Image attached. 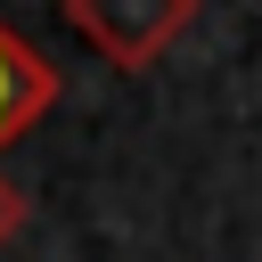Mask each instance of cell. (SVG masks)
Wrapping results in <instances>:
<instances>
[{
    "label": "cell",
    "mask_w": 262,
    "mask_h": 262,
    "mask_svg": "<svg viewBox=\"0 0 262 262\" xmlns=\"http://www.w3.org/2000/svg\"><path fill=\"white\" fill-rule=\"evenodd\" d=\"M66 25L123 74H147L188 25H196V0H57Z\"/></svg>",
    "instance_id": "1"
},
{
    "label": "cell",
    "mask_w": 262,
    "mask_h": 262,
    "mask_svg": "<svg viewBox=\"0 0 262 262\" xmlns=\"http://www.w3.org/2000/svg\"><path fill=\"white\" fill-rule=\"evenodd\" d=\"M49 106H57V66H49V57L0 16V156H8Z\"/></svg>",
    "instance_id": "2"
},
{
    "label": "cell",
    "mask_w": 262,
    "mask_h": 262,
    "mask_svg": "<svg viewBox=\"0 0 262 262\" xmlns=\"http://www.w3.org/2000/svg\"><path fill=\"white\" fill-rule=\"evenodd\" d=\"M25 229V196H16V180H0V246Z\"/></svg>",
    "instance_id": "3"
}]
</instances>
